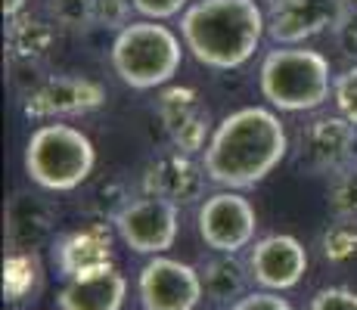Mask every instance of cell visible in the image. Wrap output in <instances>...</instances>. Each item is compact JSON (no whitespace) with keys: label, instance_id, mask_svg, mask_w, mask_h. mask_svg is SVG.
<instances>
[{"label":"cell","instance_id":"22","mask_svg":"<svg viewBox=\"0 0 357 310\" xmlns=\"http://www.w3.org/2000/svg\"><path fill=\"white\" fill-rule=\"evenodd\" d=\"M211 118H208V112L205 109H199V112L193 115L190 121H183L177 130H171V143H174V149H181V153H187V155H196V153H202L205 146H208V140H211Z\"/></svg>","mask_w":357,"mask_h":310},{"label":"cell","instance_id":"9","mask_svg":"<svg viewBox=\"0 0 357 310\" xmlns=\"http://www.w3.org/2000/svg\"><path fill=\"white\" fill-rule=\"evenodd\" d=\"M140 304L143 310H196L202 301V273L183 261L153 254L146 267L140 270Z\"/></svg>","mask_w":357,"mask_h":310},{"label":"cell","instance_id":"18","mask_svg":"<svg viewBox=\"0 0 357 310\" xmlns=\"http://www.w3.org/2000/svg\"><path fill=\"white\" fill-rule=\"evenodd\" d=\"M50 44H53V29L47 22H40V19L16 16L6 25V50H10L13 62L31 65V62L47 56Z\"/></svg>","mask_w":357,"mask_h":310},{"label":"cell","instance_id":"12","mask_svg":"<svg viewBox=\"0 0 357 310\" xmlns=\"http://www.w3.org/2000/svg\"><path fill=\"white\" fill-rule=\"evenodd\" d=\"M252 279L267 292H286L301 282L307 273V248L289 233H273L258 239L249 251Z\"/></svg>","mask_w":357,"mask_h":310},{"label":"cell","instance_id":"10","mask_svg":"<svg viewBox=\"0 0 357 310\" xmlns=\"http://www.w3.org/2000/svg\"><path fill=\"white\" fill-rule=\"evenodd\" d=\"M267 6H271L267 34L283 47H295L301 40L333 31L351 10L348 0H267Z\"/></svg>","mask_w":357,"mask_h":310},{"label":"cell","instance_id":"2","mask_svg":"<svg viewBox=\"0 0 357 310\" xmlns=\"http://www.w3.org/2000/svg\"><path fill=\"white\" fill-rule=\"evenodd\" d=\"M255 0H199L181 19L183 44L208 68H239L252 59L264 34Z\"/></svg>","mask_w":357,"mask_h":310},{"label":"cell","instance_id":"26","mask_svg":"<svg viewBox=\"0 0 357 310\" xmlns=\"http://www.w3.org/2000/svg\"><path fill=\"white\" fill-rule=\"evenodd\" d=\"M307 310H357V292L345 286H329L320 288L311 298V307Z\"/></svg>","mask_w":357,"mask_h":310},{"label":"cell","instance_id":"19","mask_svg":"<svg viewBox=\"0 0 357 310\" xmlns=\"http://www.w3.org/2000/svg\"><path fill=\"white\" fill-rule=\"evenodd\" d=\"M326 205L335 220L357 224V162L345 164L342 171H335V174L329 177Z\"/></svg>","mask_w":357,"mask_h":310},{"label":"cell","instance_id":"4","mask_svg":"<svg viewBox=\"0 0 357 310\" xmlns=\"http://www.w3.org/2000/svg\"><path fill=\"white\" fill-rule=\"evenodd\" d=\"M112 68L128 87L134 91H153L168 84L183 62L181 38L159 25L155 19L130 22L112 40Z\"/></svg>","mask_w":357,"mask_h":310},{"label":"cell","instance_id":"1","mask_svg":"<svg viewBox=\"0 0 357 310\" xmlns=\"http://www.w3.org/2000/svg\"><path fill=\"white\" fill-rule=\"evenodd\" d=\"M289 153L286 127L271 109L245 106L230 112L215 127L205 146V174L227 189L261 183Z\"/></svg>","mask_w":357,"mask_h":310},{"label":"cell","instance_id":"24","mask_svg":"<svg viewBox=\"0 0 357 310\" xmlns=\"http://www.w3.org/2000/svg\"><path fill=\"white\" fill-rule=\"evenodd\" d=\"M354 254H357V224L339 220V224L329 226L324 233V258L326 261L342 264V261L354 258Z\"/></svg>","mask_w":357,"mask_h":310},{"label":"cell","instance_id":"21","mask_svg":"<svg viewBox=\"0 0 357 310\" xmlns=\"http://www.w3.org/2000/svg\"><path fill=\"white\" fill-rule=\"evenodd\" d=\"M159 118L165 124V130H177L183 121H190L193 115L199 112V100H196V91H190V87H168L162 96H159Z\"/></svg>","mask_w":357,"mask_h":310},{"label":"cell","instance_id":"17","mask_svg":"<svg viewBox=\"0 0 357 310\" xmlns=\"http://www.w3.org/2000/svg\"><path fill=\"white\" fill-rule=\"evenodd\" d=\"M202 288L208 295V301L215 304H236L239 298H245V288H249V264L236 258V254L218 251L211 261H205L202 270Z\"/></svg>","mask_w":357,"mask_h":310},{"label":"cell","instance_id":"20","mask_svg":"<svg viewBox=\"0 0 357 310\" xmlns=\"http://www.w3.org/2000/svg\"><path fill=\"white\" fill-rule=\"evenodd\" d=\"M38 258H34V251H10V258H6L3 264V295L6 301H22L25 295L34 288V282H38Z\"/></svg>","mask_w":357,"mask_h":310},{"label":"cell","instance_id":"11","mask_svg":"<svg viewBox=\"0 0 357 310\" xmlns=\"http://www.w3.org/2000/svg\"><path fill=\"white\" fill-rule=\"evenodd\" d=\"M106 102L102 84L81 75H56V78L40 81L25 96V115L29 118H66V115L93 112Z\"/></svg>","mask_w":357,"mask_h":310},{"label":"cell","instance_id":"14","mask_svg":"<svg viewBox=\"0 0 357 310\" xmlns=\"http://www.w3.org/2000/svg\"><path fill=\"white\" fill-rule=\"evenodd\" d=\"M53 261H56L59 277H91L97 270L112 267V233L106 224H91L84 230L66 233L53 248Z\"/></svg>","mask_w":357,"mask_h":310},{"label":"cell","instance_id":"3","mask_svg":"<svg viewBox=\"0 0 357 310\" xmlns=\"http://www.w3.org/2000/svg\"><path fill=\"white\" fill-rule=\"evenodd\" d=\"M329 59L307 47H280L261 62V96L280 112H311L333 93Z\"/></svg>","mask_w":357,"mask_h":310},{"label":"cell","instance_id":"7","mask_svg":"<svg viewBox=\"0 0 357 310\" xmlns=\"http://www.w3.org/2000/svg\"><path fill=\"white\" fill-rule=\"evenodd\" d=\"M177 205L165 202L155 196H140L130 199L121 208V215L112 220L115 230H119L121 242L137 254H165L177 239Z\"/></svg>","mask_w":357,"mask_h":310},{"label":"cell","instance_id":"6","mask_svg":"<svg viewBox=\"0 0 357 310\" xmlns=\"http://www.w3.org/2000/svg\"><path fill=\"white\" fill-rule=\"evenodd\" d=\"M199 236L211 251L236 254L252 245L258 230V215L249 199H243L236 189L215 192L199 205Z\"/></svg>","mask_w":357,"mask_h":310},{"label":"cell","instance_id":"27","mask_svg":"<svg viewBox=\"0 0 357 310\" xmlns=\"http://www.w3.org/2000/svg\"><path fill=\"white\" fill-rule=\"evenodd\" d=\"M130 0H97V25L102 29H128L130 25Z\"/></svg>","mask_w":357,"mask_h":310},{"label":"cell","instance_id":"13","mask_svg":"<svg viewBox=\"0 0 357 310\" xmlns=\"http://www.w3.org/2000/svg\"><path fill=\"white\" fill-rule=\"evenodd\" d=\"M205 177H208L205 164H199L193 162V155L174 149V153H165L146 164V171H143V196L165 199V202L183 208V205H193L202 199Z\"/></svg>","mask_w":357,"mask_h":310},{"label":"cell","instance_id":"29","mask_svg":"<svg viewBox=\"0 0 357 310\" xmlns=\"http://www.w3.org/2000/svg\"><path fill=\"white\" fill-rule=\"evenodd\" d=\"M230 310H292V304L280 298V292H252L230 304Z\"/></svg>","mask_w":357,"mask_h":310},{"label":"cell","instance_id":"15","mask_svg":"<svg viewBox=\"0 0 357 310\" xmlns=\"http://www.w3.org/2000/svg\"><path fill=\"white\" fill-rule=\"evenodd\" d=\"M128 295V279L115 267L97 270L91 277L66 279L59 288L56 304L59 310H121Z\"/></svg>","mask_w":357,"mask_h":310},{"label":"cell","instance_id":"5","mask_svg":"<svg viewBox=\"0 0 357 310\" xmlns=\"http://www.w3.org/2000/svg\"><path fill=\"white\" fill-rule=\"evenodd\" d=\"M97 168V149L91 137L68 124H44L25 146V174L50 192L78 189Z\"/></svg>","mask_w":357,"mask_h":310},{"label":"cell","instance_id":"30","mask_svg":"<svg viewBox=\"0 0 357 310\" xmlns=\"http://www.w3.org/2000/svg\"><path fill=\"white\" fill-rule=\"evenodd\" d=\"M134 3V10L140 13V16H146V19H171V16H177V13L187 6V0H130Z\"/></svg>","mask_w":357,"mask_h":310},{"label":"cell","instance_id":"31","mask_svg":"<svg viewBox=\"0 0 357 310\" xmlns=\"http://www.w3.org/2000/svg\"><path fill=\"white\" fill-rule=\"evenodd\" d=\"M25 3H29V0H3V16L6 19H16L19 13H22Z\"/></svg>","mask_w":357,"mask_h":310},{"label":"cell","instance_id":"8","mask_svg":"<svg viewBox=\"0 0 357 310\" xmlns=\"http://www.w3.org/2000/svg\"><path fill=\"white\" fill-rule=\"evenodd\" d=\"M357 146V124L345 115H320L298 130V168L307 174H335L354 162Z\"/></svg>","mask_w":357,"mask_h":310},{"label":"cell","instance_id":"16","mask_svg":"<svg viewBox=\"0 0 357 310\" xmlns=\"http://www.w3.org/2000/svg\"><path fill=\"white\" fill-rule=\"evenodd\" d=\"M56 224V211L44 199L19 196L6 208V242L13 251H34Z\"/></svg>","mask_w":357,"mask_h":310},{"label":"cell","instance_id":"28","mask_svg":"<svg viewBox=\"0 0 357 310\" xmlns=\"http://www.w3.org/2000/svg\"><path fill=\"white\" fill-rule=\"evenodd\" d=\"M333 38H335L339 50L345 53L348 59H357V10L354 6L345 13V19L333 29Z\"/></svg>","mask_w":357,"mask_h":310},{"label":"cell","instance_id":"23","mask_svg":"<svg viewBox=\"0 0 357 310\" xmlns=\"http://www.w3.org/2000/svg\"><path fill=\"white\" fill-rule=\"evenodd\" d=\"M47 10L63 29H87L97 22V0H47Z\"/></svg>","mask_w":357,"mask_h":310},{"label":"cell","instance_id":"25","mask_svg":"<svg viewBox=\"0 0 357 310\" xmlns=\"http://www.w3.org/2000/svg\"><path fill=\"white\" fill-rule=\"evenodd\" d=\"M333 96H335V106H339V112L345 115L351 124H357V65L345 68L342 75H335Z\"/></svg>","mask_w":357,"mask_h":310}]
</instances>
